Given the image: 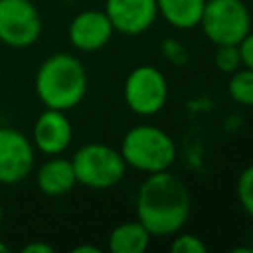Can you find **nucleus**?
I'll list each match as a JSON object with an SVG mask.
<instances>
[{"label":"nucleus","instance_id":"obj_7","mask_svg":"<svg viewBox=\"0 0 253 253\" xmlns=\"http://www.w3.org/2000/svg\"><path fill=\"white\" fill-rule=\"evenodd\" d=\"M42 16L32 0H0V43L26 49L42 36Z\"/></svg>","mask_w":253,"mask_h":253},{"label":"nucleus","instance_id":"obj_14","mask_svg":"<svg viewBox=\"0 0 253 253\" xmlns=\"http://www.w3.org/2000/svg\"><path fill=\"white\" fill-rule=\"evenodd\" d=\"M158 14L176 30H192L200 26L206 0H156Z\"/></svg>","mask_w":253,"mask_h":253},{"label":"nucleus","instance_id":"obj_24","mask_svg":"<svg viewBox=\"0 0 253 253\" xmlns=\"http://www.w3.org/2000/svg\"><path fill=\"white\" fill-rule=\"evenodd\" d=\"M2 219H4V208H2V202H0V223H2Z\"/></svg>","mask_w":253,"mask_h":253},{"label":"nucleus","instance_id":"obj_12","mask_svg":"<svg viewBox=\"0 0 253 253\" xmlns=\"http://www.w3.org/2000/svg\"><path fill=\"white\" fill-rule=\"evenodd\" d=\"M36 184L42 194L51 198L69 194L77 184L71 158H63L61 154H55L43 160L36 170Z\"/></svg>","mask_w":253,"mask_h":253},{"label":"nucleus","instance_id":"obj_11","mask_svg":"<svg viewBox=\"0 0 253 253\" xmlns=\"http://www.w3.org/2000/svg\"><path fill=\"white\" fill-rule=\"evenodd\" d=\"M103 10L115 32L123 36H140L148 32L158 18L156 0H105Z\"/></svg>","mask_w":253,"mask_h":253},{"label":"nucleus","instance_id":"obj_20","mask_svg":"<svg viewBox=\"0 0 253 253\" xmlns=\"http://www.w3.org/2000/svg\"><path fill=\"white\" fill-rule=\"evenodd\" d=\"M239 47V55H241V65L253 69V30L237 43Z\"/></svg>","mask_w":253,"mask_h":253},{"label":"nucleus","instance_id":"obj_6","mask_svg":"<svg viewBox=\"0 0 253 253\" xmlns=\"http://www.w3.org/2000/svg\"><path fill=\"white\" fill-rule=\"evenodd\" d=\"M200 26L213 45L239 43L251 32V12L243 0H206Z\"/></svg>","mask_w":253,"mask_h":253},{"label":"nucleus","instance_id":"obj_15","mask_svg":"<svg viewBox=\"0 0 253 253\" xmlns=\"http://www.w3.org/2000/svg\"><path fill=\"white\" fill-rule=\"evenodd\" d=\"M227 95L241 107H253V69L241 65L239 69L229 73Z\"/></svg>","mask_w":253,"mask_h":253},{"label":"nucleus","instance_id":"obj_19","mask_svg":"<svg viewBox=\"0 0 253 253\" xmlns=\"http://www.w3.org/2000/svg\"><path fill=\"white\" fill-rule=\"evenodd\" d=\"M160 47H162V55L170 63H174L178 67H182V65H186L190 61V53H188L186 45L180 40H176V38H166Z\"/></svg>","mask_w":253,"mask_h":253},{"label":"nucleus","instance_id":"obj_9","mask_svg":"<svg viewBox=\"0 0 253 253\" xmlns=\"http://www.w3.org/2000/svg\"><path fill=\"white\" fill-rule=\"evenodd\" d=\"M115 34V28L105 14V10H81L77 12L67 28V40L69 43L85 53H93L103 49Z\"/></svg>","mask_w":253,"mask_h":253},{"label":"nucleus","instance_id":"obj_1","mask_svg":"<svg viewBox=\"0 0 253 253\" xmlns=\"http://www.w3.org/2000/svg\"><path fill=\"white\" fill-rule=\"evenodd\" d=\"M192 210L188 186L170 170L146 174L136 190V219L152 237H170L186 225Z\"/></svg>","mask_w":253,"mask_h":253},{"label":"nucleus","instance_id":"obj_17","mask_svg":"<svg viewBox=\"0 0 253 253\" xmlns=\"http://www.w3.org/2000/svg\"><path fill=\"white\" fill-rule=\"evenodd\" d=\"M235 196L243 208V211L253 219V164L241 170L235 184Z\"/></svg>","mask_w":253,"mask_h":253},{"label":"nucleus","instance_id":"obj_25","mask_svg":"<svg viewBox=\"0 0 253 253\" xmlns=\"http://www.w3.org/2000/svg\"><path fill=\"white\" fill-rule=\"evenodd\" d=\"M0 125H2V113H0Z\"/></svg>","mask_w":253,"mask_h":253},{"label":"nucleus","instance_id":"obj_21","mask_svg":"<svg viewBox=\"0 0 253 253\" xmlns=\"http://www.w3.org/2000/svg\"><path fill=\"white\" fill-rule=\"evenodd\" d=\"M22 253H53V247L43 241H32L22 247Z\"/></svg>","mask_w":253,"mask_h":253},{"label":"nucleus","instance_id":"obj_5","mask_svg":"<svg viewBox=\"0 0 253 253\" xmlns=\"http://www.w3.org/2000/svg\"><path fill=\"white\" fill-rule=\"evenodd\" d=\"M123 99L134 115L154 117L168 101V79L156 65H136L125 77Z\"/></svg>","mask_w":253,"mask_h":253},{"label":"nucleus","instance_id":"obj_3","mask_svg":"<svg viewBox=\"0 0 253 253\" xmlns=\"http://www.w3.org/2000/svg\"><path fill=\"white\" fill-rule=\"evenodd\" d=\"M119 150L126 166L144 174L170 170L178 156L174 138L156 125H136L128 128Z\"/></svg>","mask_w":253,"mask_h":253},{"label":"nucleus","instance_id":"obj_8","mask_svg":"<svg viewBox=\"0 0 253 253\" xmlns=\"http://www.w3.org/2000/svg\"><path fill=\"white\" fill-rule=\"evenodd\" d=\"M36 166L32 138L14 126L0 125V184L14 186L26 180Z\"/></svg>","mask_w":253,"mask_h":253},{"label":"nucleus","instance_id":"obj_18","mask_svg":"<svg viewBox=\"0 0 253 253\" xmlns=\"http://www.w3.org/2000/svg\"><path fill=\"white\" fill-rule=\"evenodd\" d=\"M206 243L194 235V233H174V239L170 243L172 253H206Z\"/></svg>","mask_w":253,"mask_h":253},{"label":"nucleus","instance_id":"obj_23","mask_svg":"<svg viewBox=\"0 0 253 253\" xmlns=\"http://www.w3.org/2000/svg\"><path fill=\"white\" fill-rule=\"evenodd\" d=\"M4 251H8V243L0 239V253H4Z\"/></svg>","mask_w":253,"mask_h":253},{"label":"nucleus","instance_id":"obj_2","mask_svg":"<svg viewBox=\"0 0 253 253\" xmlns=\"http://www.w3.org/2000/svg\"><path fill=\"white\" fill-rule=\"evenodd\" d=\"M87 69L79 57L67 51L47 55L34 77L36 97L45 109L71 111L87 95Z\"/></svg>","mask_w":253,"mask_h":253},{"label":"nucleus","instance_id":"obj_16","mask_svg":"<svg viewBox=\"0 0 253 253\" xmlns=\"http://www.w3.org/2000/svg\"><path fill=\"white\" fill-rule=\"evenodd\" d=\"M213 63L221 73H233L241 67V55L237 43H219L213 51Z\"/></svg>","mask_w":253,"mask_h":253},{"label":"nucleus","instance_id":"obj_13","mask_svg":"<svg viewBox=\"0 0 253 253\" xmlns=\"http://www.w3.org/2000/svg\"><path fill=\"white\" fill-rule=\"evenodd\" d=\"M150 231L138 221H123L115 225L109 233V251L111 253H144L150 245Z\"/></svg>","mask_w":253,"mask_h":253},{"label":"nucleus","instance_id":"obj_4","mask_svg":"<svg viewBox=\"0 0 253 253\" xmlns=\"http://www.w3.org/2000/svg\"><path fill=\"white\" fill-rule=\"evenodd\" d=\"M71 164L75 170L77 184L91 190H109L117 186L126 174V162L119 148L105 142H85L73 156Z\"/></svg>","mask_w":253,"mask_h":253},{"label":"nucleus","instance_id":"obj_22","mask_svg":"<svg viewBox=\"0 0 253 253\" xmlns=\"http://www.w3.org/2000/svg\"><path fill=\"white\" fill-rule=\"evenodd\" d=\"M73 253H101V249L95 245H77L73 247Z\"/></svg>","mask_w":253,"mask_h":253},{"label":"nucleus","instance_id":"obj_10","mask_svg":"<svg viewBox=\"0 0 253 253\" xmlns=\"http://www.w3.org/2000/svg\"><path fill=\"white\" fill-rule=\"evenodd\" d=\"M32 144L45 156L63 154L73 140V126L65 111L43 109L32 126Z\"/></svg>","mask_w":253,"mask_h":253}]
</instances>
